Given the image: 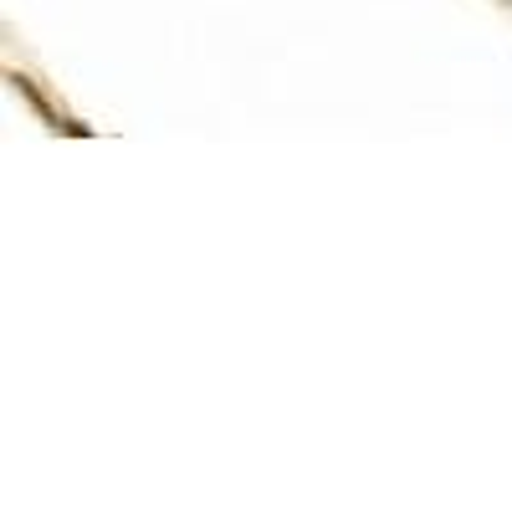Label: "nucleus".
<instances>
[{
  "label": "nucleus",
  "mask_w": 512,
  "mask_h": 512,
  "mask_svg": "<svg viewBox=\"0 0 512 512\" xmlns=\"http://www.w3.org/2000/svg\"><path fill=\"white\" fill-rule=\"evenodd\" d=\"M11 88H16V93H21V98H26V103H31V108H36L41 118H47L52 128H62V118H57V113L47 108V98H41V93L31 88V77H21V72H11Z\"/></svg>",
  "instance_id": "nucleus-1"
}]
</instances>
